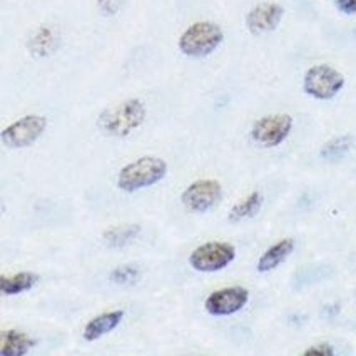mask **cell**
Masks as SVG:
<instances>
[{
    "label": "cell",
    "instance_id": "6da1fadb",
    "mask_svg": "<svg viewBox=\"0 0 356 356\" xmlns=\"http://www.w3.org/2000/svg\"><path fill=\"white\" fill-rule=\"evenodd\" d=\"M146 104L138 97L114 104L102 111L97 118V127L111 138H127L146 122Z\"/></svg>",
    "mask_w": 356,
    "mask_h": 356
},
{
    "label": "cell",
    "instance_id": "7a4b0ae2",
    "mask_svg": "<svg viewBox=\"0 0 356 356\" xmlns=\"http://www.w3.org/2000/svg\"><path fill=\"white\" fill-rule=\"evenodd\" d=\"M169 165L159 156H140L124 164L118 172L115 184L122 193L134 194L159 184L168 176Z\"/></svg>",
    "mask_w": 356,
    "mask_h": 356
},
{
    "label": "cell",
    "instance_id": "3957f363",
    "mask_svg": "<svg viewBox=\"0 0 356 356\" xmlns=\"http://www.w3.org/2000/svg\"><path fill=\"white\" fill-rule=\"evenodd\" d=\"M222 40H225V32L216 22L201 20V22H194L181 34L177 47L184 56L201 59L216 51Z\"/></svg>",
    "mask_w": 356,
    "mask_h": 356
},
{
    "label": "cell",
    "instance_id": "277c9868",
    "mask_svg": "<svg viewBox=\"0 0 356 356\" xmlns=\"http://www.w3.org/2000/svg\"><path fill=\"white\" fill-rule=\"evenodd\" d=\"M234 259V244L227 241H208L194 248L188 263L197 273H218L226 270Z\"/></svg>",
    "mask_w": 356,
    "mask_h": 356
},
{
    "label": "cell",
    "instance_id": "5b68a950",
    "mask_svg": "<svg viewBox=\"0 0 356 356\" xmlns=\"http://www.w3.org/2000/svg\"><path fill=\"white\" fill-rule=\"evenodd\" d=\"M345 87V76L328 64H318L306 70L303 90L316 101H331Z\"/></svg>",
    "mask_w": 356,
    "mask_h": 356
},
{
    "label": "cell",
    "instance_id": "8992f818",
    "mask_svg": "<svg viewBox=\"0 0 356 356\" xmlns=\"http://www.w3.org/2000/svg\"><path fill=\"white\" fill-rule=\"evenodd\" d=\"M47 126L49 121L45 115L29 114L3 127L0 138H2V143L6 147L24 149L32 146V144L42 138Z\"/></svg>",
    "mask_w": 356,
    "mask_h": 356
},
{
    "label": "cell",
    "instance_id": "52a82bcc",
    "mask_svg": "<svg viewBox=\"0 0 356 356\" xmlns=\"http://www.w3.org/2000/svg\"><path fill=\"white\" fill-rule=\"evenodd\" d=\"M293 131V118L289 114L264 115L252 124L251 139L261 147H278Z\"/></svg>",
    "mask_w": 356,
    "mask_h": 356
},
{
    "label": "cell",
    "instance_id": "ba28073f",
    "mask_svg": "<svg viewBox=\"0 0 356 356\" xmlns=\"http://www.w3.org/2000/svg\"><path fill=\"white\" fill-rule=\"evenodd\" d=\"M222 196V186L218 179H204L193 181L188 188L181 193V202L191 213H208L213 206L218 204V201Z\"/></svg>",
    "mask_w": 356,
    "mask_h": 356
},
{
    "label": "cell",
    "instance_id": "9c48e42d",
    "mask_svg": "<svg viewBox=\"0 0 356 356\" xmlns=\"http://www.w3.org/2000/svg\"><path fill=\"white\" fill-rule=\"evenodd\" d=\"M250 301V291L244 286H227L213 291L204 301L206 313L211 316H233Z\"/></svg>",
    "mask_w": 356,
    "mask_h": 356
},
{
    "label": "cell",
    "instance_id": "30bf717a",
    "mask_svg": "<svg viewBox=\"0 0 356 356\" xmlns=\"http://www.w3.org/2000/svg\"><path fill=\"white\" fill-rule=\"evenodd\" d=\"M284 9L276 2H263L254 6L246 15V27L251 34L259 35L273 32L283 20Z\"/></svg>",
    "mask_w": 356,
    "mask_h": 356
},
{
    "label": "cell",
    "instance_id": "8fae6325",
    "mask_svg": "<svg viewBox=\"0 0 356 356\" xmlns=\"http://www.w3.org/2000/svg\"><path fill=\"white\" fill-rule=\"evenodd\" d=\"M124 316H126V312H124V309H111V312L97 314L92 320L86 323L84 330H82V338L89 343H94L97 341V339L104 338L106 334L113 333V331L121 325Z\"/></svg>",
    "mask_w": 356,
    "mask_h": 356
},
{
    "label": "cell",
    "instance_id": "7c38bea8",
    "mask_svg": "<svg viewBox=\"0 0 356 356\" xmlns=\"http://www.w3.org/2000/svg\"><path fill=\"white\" fill-rule=\"evenodd\" d=\"M295 239L293 238H284L281 241L271 244L263 254L259 256L258 264H256V270L258 273H270L280 266L281 263H284L289 254L295 251Z\"/></svg>",
    "mask_w": 356,
    "mask_h": 356
},
{
    "label": "cell",
    "instance_id": "4fadbf2b",
    "mask_svg": "<svg viewBox=\"0 0 356 356\" xmlns=\"http://www.w3.org/2000/svg\"><path fill=\"white\" fill-rule=\"evenodd\" d=\"M35 345V339L24 331L6 330L0 333V355L2 356H24Z\"/></svg>",
    "mask_w": 356,
    "mask_h": 356
},
{
    "label": "cell",
    "instance_id": "5bb4252c",
    "mask_svg": "<svg viewBox=\"0 0 356 356\" xmlns=\"http://www.w3.org/2000/svg\"><path fill=\"white\" fill-rule=\"evenodd\" d=\"M40 281V276L34 271H19L14 275H3L0 278V291L3 296H15L31 291Z\"/></svg>",
    "mask_w": 356,
    "mask_h": 356
},
{
    "label": "cell",
    "instance_id": "9a60e30c",
    "mask_svg": "<svg viewBox=\"0 0 356 356\" xmlns=\"http://www.w3.org/2000/svg\"><path fill=\"white\" fill-rule=\"evenodd\" d=\"M27 49L35 59H44L49 57L57 49V35L51 27H39L34 34L31 35L27 42Z\"/></svg>",
    "mask_w": 356,
    "mask_h": 356
},
{
    "label": "cell",
    "instance_id": "2e32d148",
    "mask_svg": "<svg viewBox=\"0 0 356 356\" xmlns=\"http://www.w3.org/2000/svg\"><path fill=\"white\" fill-rule=\"evenodd\" d=\"M143 226L127 222V225L113 226L102 233V239L109 248H124L139 238Z\"/></svg>",
    "mask_w": 356,
    "mask_h": 356
},
{
    "label": "cell",
    "instance_id": "e0dca14e",
    "mask_svg": "<svg viewBox=\"0 0 356 356\" xmlns=\"http://www.w3.org/2000/svg\"><path fill=\"white\" fill-rule=\"evenodd\" d=\"M263 194L259 191H252L248 194L246 197H243L241 201H238L233 208L229 209L227 219L231 222H241L244 219H250L259 213L261 206H263Z\"/></svg>",
    "mask_w": 356,
    "mask_h": 356
},
{
    "label": "cell",
    "instance_id": "ac0fdd59",
    "mask_svg": "<svg viewBox=\"0 0 356 356\" xmlns=\"http://www.w3.org/2000/svg\"><path fill=\"white\" fill-rule=\"evenodd\" d=\"M355 146V139L353 136H337V138L330 139L328 143H325V146L321 147L320 154L323 159L328 161H334V159H341L345 157L348 152L351 151Z\"/></svg>",
    "mask_w": 356,
    "mask_h": 356
},
{
    "label": "cell",
    "instance_id": "d6986e66",
    "mask_svg": "<svg viewBox=\"0 0 356 356\" xmlns=\"http://www.w3.org/2000/svg\"><path fill=\"white\" fill-rule=\"evenodd\" d=\"M139 278L140 270L136 264H122V266L114 268L109 275V280L114 284H118V286H129V284H134Z\"/></svg>",
    "mask_w": 356,
    "mask_h": 356
},
{
    "label": "cell",
    "instance_id": "ffe728a7",
    "mask_svg": "<svg viewBox=\"0 0 356 356\" xmlns=\"http://www.w3.org/2000/svg\"><path fill=\"white\" fill-rule=\"evenodd\" d=\"M126 0H97V7L101 10L102 15H115L119 10L122 9Z\"/></svg>",
    "mask_w": 356,
    "mask_h": 356
},
{
    "label": "cell",
    "instance_id": "44dd1931",
    "mask_svg": "<svg viewBox=\"0 0 356 356\" xmlns=\"http://www.w3.org/2000/svg\"><path fill=\"white\" fill-rule=\"evenodd\" d=\"M305 356H333L334 348L330 343H316V345L306 348L303 351Z\"/></svg>",
    "mask_w": 356,
    "mask_h": 356
},
{
    "label": "cell",
    "instance_id": "7402d4cb",
    "mask_svg": "<svg viewBox=\"0 0 356 356\" xmlns=\"http://www.w3.org/2000/svg\"><path fill=\"white\" fill-rule=\"evenodd\" d=\"M337 7L339 12H343V14H356V0H337Z\"/></svg>",
    "mask_w": 356,
    "mask_h": 356
}]
</instances>
